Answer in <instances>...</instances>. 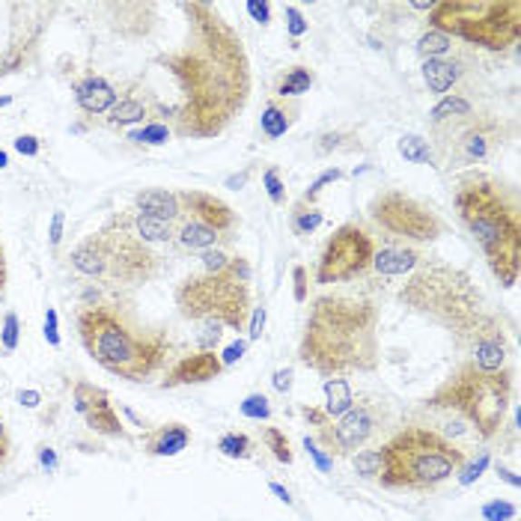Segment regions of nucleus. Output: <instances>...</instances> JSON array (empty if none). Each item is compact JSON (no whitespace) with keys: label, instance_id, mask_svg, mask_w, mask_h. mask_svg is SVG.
<instances>
[{"label":"nucleus","instance_id":"f257e3e1","mask_svg":"<svg viewBox=\"0 0 521 521\" xmlns=\"http://www.w3.org/2000/svg\"><path fill=\"white\" fill-rule=\"evenodd\" d=\"M188 15V39L182 48L158 57L173 74L179 99L173 111V134L218 137L244 111L251 95V60L239 30L211 4L179 6Z\"/></svg>","mask_w":521,"mask_h":521},{"label":"nucleus","instance_id":"f03ea898","mask_svg":"<svg viewBox=\"0 0 521 521\" xmlns=\"http://www.w3.org/2000/svg\"><path fill=\"white\" fill-rule=\"evenodd\" d=\"M298 358L319 376H346L378 367V310L346 295L316 298Z\"/></svg>","mask_w":521,"mask_h":521},{"label":"nucleus","instance_id":"7ed1b4c3","mask_svg":"<svg viewBox=\"0 0 521 521\" xmlns=\"http://www.w3.org/2000/svg\"><path fill=\"white\" fill-rule=\"evenodd\" d=\"M456 215L504 290H513L521 271V211L518 197L492 173H467L456 188Z\"/></svg>","mask_w":521,"mask_h":521},{"label":"nucleus","instance_id":"20e7f679","mask_svg":"<svg viewBox=\"0 0 521 521\" xmlns=\"http://www.w3.org/2000/svg\"><path fill=\"white\" fill-rule=\"evenodd\" d=\"M78 337L99 367L125 381L155 376L170 352V339L132 322L120 307L87 304L78 313Z\"/></svg>","mask_w":521,"mask_h":521},{"label":"nucleus","instance_id":"39448f33","mask_svg":"<svg viewBox=\"0 0 521 521\" xmlns=\"http://www.w3.org/2000/svg\"><path fill=\"white\" fill-rule=\"evenodd\" d=\"M399 298L411 310L429 316L432 322L444 325L459 339H471V343H477L488 331H495V328H501L483 310V298L474 290L471 278L441 262L423 265L408 280L406 290L399 292Z\"/></svg>","mask_w":521,"mask_h":521},{"label":"nucleus","instance_id":"423d86ee","mask_svg":"<svg viewBox=\"0 0 521 521\" xmlns=\"http://www.w3.org/2000/svg\"><path fill=\"white\" fill-rule=\"evenodd\" d=\"M72 269L90 280L137 286L158 274V257L132 227V209L116 211L69 253Z\"/></svg>","mask_w":521,"mask_h":521},{"label":"nucleus","instance_id":"0eeeda50","mask_svg":"<svg viewBox=\"0 0 521 521\" xmlns=\"http://www.w3.org/2000/svg\"><path fill=\"white\" fill-rule=\"evenodd\" d=\"M465 453L441 432L408 427L397 432L381 447V474L385 488H408V492H432L459 474Z\"/></svg>","mask_w":521,"mask_h":521},{"label":"nucleus","instance_id":"6e6552de","mask_svg":"<svg viewBox=\"0 0 521 521\" xmlns=\"http://www.w3.org/2000/svg\"><path fill=\"white\" fill-rule=\"evenodd\" d=\"M427 402L432 408L456 411L471 423L480 438L492 441L501 435L509 406H513V372H488L471 360L450 372Z\"/></svg>","mask_w":521,"mask_h":521},{"label":"nucleus","instance_id":"1a4fd4ad","mask_svg":"<svg viewBox=\"0 0 521 521\" xmlns=\"http://www.w3.org/2000/svg\"><path fill=\"white\" fill-rule=\"evenodd\" d=\"M429 27L453 42L506 51L521 39V0H438L429 13Z\"/></svg>","mask_w":521,"mask_h":521},{"label":"nucleus","instance_id":"9d476101","mask_svg":"<svg viewBox=\"0 0 521 521\" xmlns=\"http://www.w3.org/2000/svg\"><path fill=\"white\" fill-rule=\"evenodd\" d=\"M176 307L188 322H218L232 331L248 328L251 319V280L239 274H194L179 283Z\"/></svg>","mask_w":521,"mask_h":521},{"label":"nucleus","instance_id":"9b49d317","mask_svg":"<svg viewBox=\"0 0 521 521\" xmlns=\"http://www.w3.org/2000/svg\"><path fill=\"white\" fill-rule=\"evenodd\" d=\"M429 132L432 137H427V141L432 146V164L438 170L486 164L492 162L509 141V125L501 116L477 113V111L447 125H435Z\"/></svg>","mask_w":521,"mask_h":521},{"label":"nucleus","instance_id":"f8f14e48","mask_svg":"<svg viewBox=\"0 0 521 521\" xmlns=\"http://www.w3.org/2000/svg\"><path fill=\"white\" fill-rule=\"evenodd\" d=\"M369 218L390 239L402 241H435L441 236V218L423 200L406 194L402 188L378 191L369 203Z\"/></svg>","mask_w":521,"mask_h":521},{"label":"nucleus","instance_id":"ddd939ff","mask_svg":"<svg viewBox=\"0 0 521 521\" xmlns=\"http://www.w3.org/2000/svg\"><path fill=\"white\" fill-rule=\"evenodd\" d=\"M372 257H376V239L367 227L349 221L343 227L334 230V236L325 241V251L316 265V283L331 286L360 278L372 269Z\"/></svg>","mask_w":521,"mask_h":521},{"label":"nucleus","instance_id":"4468645a","mask_svg":"<svg viewBox=\"0 0 521 521\" xmlns=\"http://www.w3.org/2000/svg\"><path fill=\"white\" fill-rule=\"evenodd\" d=\"M376 411L369 406H355L352 411H346L343 418H337L325 427L316 429V444H322V450L331 456H352L358 447H364L369 441V435L376 432Z\"/></svg>","mask_w":521,"mask_h":521},{"label":"nucleus","instance_id":"2eb2a0df","mask_svg":"<svg viewBox=\"0 0 521 521\" xmlns=\"http://www.w3.org/2000/svg\"><path fill=\"white\" fill-rule=\"evenodd\" d=\"M72 406L93 432L104 435V438H125V427L104 388L93 385V381H74Z\"/></svg>","mask_w":521,"mask_h":521},{"label":"nucleus","instance_id":"dca6fc26","mask_svg":"<svg viewBox=\"0 0 521 521\" xmlns=\"http://www.w3.org/2000/svg\"><path fill=\"white\" fill-rule=\"evenodd\" d=\"M179 200H182V211L191 218L209 223L211 230L221 232L223 241L232 239V232L239 227V218L232 206L223 203L221 197L206 194V191H179Z\"/></svg>","mask_w":521,"mask_h":521},{"label":"nucleus","instance_id":"f3484780","mask_svg":"<svg viewBox=\"0 0 521 521\" xmlns=\"http://www.w3.org/2000/svg\"><path fill=\"white\" fill-rule=\"evenodd\" d=\"M221 372H223L221 355L200 349V352L185 355L182 360H176V364L167 369L162 388L170 390V388H185V385H206V381L221 378Z\"/></svg>","mask_w":521,"mask_h":521},{"label":"nucleus","instance_id":"a211bd4d","mask_svg":"<svg viewBox=\"0 0 521 521\" xmlns=\"http://www.w3.org/2000/svg\"><path fill=\"white\" fill-rule=\"evenodd\" d=\"M72 93H74V102H78V108L87 116L108 113L116 104V99H120V90H116L108 78H102V74H87V78L74 81Z\"/></svg>","mask_w":521,"mask_h":521},{"label":"nucleus","instance_id":"6ab92c4d","mask_svg":"<svg viewBox=\"0 0 521 521\" xmlns=\"http://www.w3.org/2000/svg\"><path fill=\"white\" fill-rule=\"evenodd\" d=\"M176 248L182 253H203L209 248H221L223 244V236L215 232L209 227V223L191 218L182 211V218L176 221Z\"/></svg>","mask_w":521,"mask_h":521},{"label":"nucleus","instance_id":"aec40b11","mask_svg":"<svg viewBox=\"0 0 521 521\" xmlns=\"http://www.w3.org/2000/svg\"><path fill=\"white\" fill-rule=\"evenodd\" d=\"M420 74H423V84L432 95H447L459 78L465 74V63L459 57H438V60H420Z\"/></svg>","mask_w":521,"mask_h":521},{"label":"nucleus","instance_id":"412c9836","mask_svg":"<svg viewBox=\"0 0 521 521\" xmlns=\"http://www.w3.org/2000/svg\"><path fill=\"white\" fill-rule=\"evenodd\" d=\"M423 265V257L408 244H385V248H376V257H372V269L385 278H399V274H411Z\"/></svg>","mask_w":521,"mask_h":521},{"label":"nucleus","instance_id":"4be33fe9","mask_svg":"<svg viewBox=\"0 0 521 521\" xmlns=\"http://www.w3.org/2000/svg\"><path fill=\"white\" fill-rule=\"evenodd\" d=\"M134 211L149 218H162V221H179L182 218V200H179L176 191L167 188H143L137 191L134 197Z\"/></svg>","mask_w":521,"mask_h":521},{"label":"nucleus","instance_id":"5701e85b","mask_svg":"<svg viewBox=\"0 0 521 521\" xmlns=\"http://www.w3.org/2000/svg\"><path fill=\"white\" fill-rule=\"evenodd\" d=\"M298 120V104L290 99H269L260 116V132L265 141H280Z\"/></svg>","mask_w":521,"mask_h":521},{"label":"nucleus","instance_id":"b1692460","mask_svg":"<svg viewBox=\"0 0 521 521\" xmlns=\"http://www.w3.org/2000/svg\"><path fill=\"white\" fill-rule=\"evenodd\" d=\"M152 116V104L146 102V95L125 93L116 99V104L108 111V125L111 129H129V125H146Z\"/></svg>","mask_w":521,"mask_h":521},{"label":"nucleus","instance_id":"393cba45","mask_svg":"<svg viewBox=\"0 0 521 521\" xmlns=\"http://www.w3.org/2000/svg\"><path fill=\"white\" fill-rule=\"evenodd\" d=\"M191 444V429L185 423H164L146 435L149 456H179Z\"/></svg>","mask_w":521,"mask_h":521},{"label":"nucleus","instance_id":"a878e982","mask_svg":"<svg viewBox=\"0 0 521 521\" xmlns=\"http://www.w3.org/2000/svg\"><path fill=\"white\" fill-rule=\"evenodd\" d=\"M474 364L480 369L488 372H497V369H506V337H504V328H495L488 331L486 337H480L474 343Z\"/></svg>","mask_w":521,"mask_h":521},{"label":"nucleus","instance_id":"bb28decb","mask_svg":"<svg viewBox=\"0 0 521 521\" xmlns=\"http://www.w3.org/2000/svg\"><path fill=\"white\" fill-rule=\"evenodd\" d=\"M322 393H325V406H322V414L328 418V423L343 418L346 411L355 408V393H352V385L343 378V376H334L328 378L322 385Z\"/></svg>","mask_w":521,"mask_h":521},{"label":"nucleus","instance_id":"cd10ccee","mask_svg":"<svg viewBox=\"0 0 521 521\" xmlns=\"http://www.w3.org/2000/svg\"><path fill=\"white\" fill-rule=\"evenodd\" d=\"M132 227L146 244H173L176 241V223L162 221V218H149L141 211L132 209Z\"/></svg>","mask_w":521,"mask_h":521},{"label":"nucleus","instance_id":"c85d7f7f","mask_svg":"<svg viewBox=\"0 0 521 521\" xmlns=\"http://www.w3.org/2000/svg\"><path fill=\"white\" fill-rule=\"evenodd\" d=\"M471 113H474L471 99H465V95H459V93H447V95H441V99L432 104L429 129H435V125H447V123H453V120H462V116H471Z\"/></svg>","mask_w":521,"mask_h":521},{"label":"nucleus","instance_id":"c756f323","mask_svg":"<svg viewBox=\"0 0 521 521\" xmlns=\"http://www.w3.org/2000/svg\"><path fill=\"white\" fill-rule=\"evenodd\" d=\"M313 81H316V74L310 66H292V69H286L280 78H278V87H274V99H298V95H304V93H310L313 87Z\"/></svg>","mask_w":521,"mask_h":521},{"label":"nucleus","instance_id":"7c9ffc66","mask_svg":"<svg viewBox=\"0 0 521 521\" xmlns=\"http://www.w3.org/2000/svg\"><path fill=\"white\" fill-rule=\"evenodd\" d=\"M322 221H325L322 209H319L316 203H304V200H298L292 215H290L295 236H313V232L322 227Z\"/></svg>","mask_w":521,"mask_h":521},{"label":"nucleus","instance_id":"2f4dec72","mask_svg":"<svg viewBox=\"0 0 521 521\" xmlns=\"http://www.w3.org/2000/svg\"><path fill=\"white\" fill-rule=\"evenodd\" d=\"M453 51V39L441 34V30H423L420 39H418V57L420 60H438V57H450Z\"/></svg>","mask_w":521,"mask_h":521},{"label":"nucleus","instance_id":"473e14b6","mask_svg":"<svg viewBox=\"0 0 521 521\" xmlns=\"http://www.w3.org/2000/svg\"><path fill=\"white\" fill-rule=\"evenodd\" d=\"M397 152L406 158L408 164H432V146L423 134H402L397 141Z\"/></svg>","mask_w":521,"mask_h":521},{"label":"nucleus","instance_id":"72a5a7b5","mask_svg":"<svg viewBox=\"0 0 521 521\" xmlns=\"http://www.w3.org/2000/svg\"><path fill=\"white\" fill-rule=\"evenodd\" d=\"M170 137H173V129L162 120H149L143 129L129 132V141L137 146H164V143H170Z\"/></svg>","mask_w":521,"mask_h":521},{"label":"nucleus","instance_id":"f704fd0d","mask_svg":"<svg viewBox=\"0 0 521 521\" xmlns=\"http://www.w3.org/2000/svg\"><path fill=\"white\" fill-rule=\"evenodd\" d=\"M218 450H221L223 456H227V459H251L253 444H251L248 435H241V432H227V435H221Z\"/></svg>","mask_w":521,"mask_h":521},{"label":"nucleus","instance_id":"c9c22d12","mask_svg":"<svg viewBox=\"0 0 521 521\" xmlns=\"http://www.w3.org/2000/svg\"><path fill=\"white\" fill-rule=\"evenodd\" d=\"M262 441L265 447L274 453V459L283 462V465H292V447H290V438H286V432L278 429V427H269L262 432Z\"/></svg>","mask_w":521,"mask_h":521},{"label":"nucleus","instance_id":"e433bc0d","mask_svg":"<svg viewBox=\"0 0 521 521\" xmlns=\"http://www.w3.org/2000/svg\"><path fill=\"white\" fill-rule=\"evenodd\" d=\"M343 176H346V173H343V170H339V167H328V170H322V173H319V176L313 179V182L307 185V191L301 194V200H304V203H316V200H319V194H322L325 188L337 185V182H339V179H343Z\"/></svg>","mask_w":521,"mask_h":521},{"label":"nucleus","instance_id":"4c0bfd02","mask_svg":"<svg viewBox=\"0 0 521 521\" xmlns=\"http://www.w3.org/2000/svg\"><path fill=\"white\" fill-rule=\"evenodd\" d=\"M352 465H355V471L364 477V480H378L381 450H358V453H352Z\"/></svg>","mask_w":521,"mask_h":521},{"label":"nucleus","instance_id":"58836bf2","mask_svg":"<svg viewBox=\"0 0 521 521\" xmlns=\"http://www.w3.org/2000/svg\"><path fill=\"white\" fill-rule=\"evenodd\" d=\"M239 411H241V418H248V420L271 418V406H269V397H265V393H248V397L239 402Z\"/></svg>","mask_w":521,"mask_h":521},{"label":"nucleus","instance_id":"ea45409f","mask_svg":"<svg viewBox=\"0 0 521 521\" xmlns=\"http://www.w3.org/2000/svg\"><path fill=\"white\" fill-rule=\"evenodd\" d=\"M262 188L274 206H286V185H283V176L278 167H269L262 173Z\"/></svg>","mask_w":521,"mask_h":521},{"label":"nucleus","instance_id":"a19ab883","mask_svg":"<svg viewBox=\"0 0 521 521\" xmlns=\"http://www.w3.org/2000/svg\"><path fill=\"white\" fill-rule=\"evenodd\" d=\"M200 262H203V274H227L232 257H227L221 248H209L200 253Z\"/></svg>","mask_w":521,"mask_h":521},{"label":"nucleus","instance_id":"79ce46f5","mask_svg":"<svg viewBox=\"0 0 521 521\" xmlns=\"http://www.w3.org/2000/svg\"><path fill=\"white\" fill-rule=\"evenodd\" d=\"M18 339H21V322H18V316L9 310L4 316V325H0V346H4L6 352H15Z\"/></svg>","mask_w":521,"mask_h":521},{"label":"nucleus","instance_id":"37998d69","mask_svg":"<svg viewBox=\"0 0 521 521\" xmlns=\"http://www.w3.org/2000/svg\"><path fill=\"white\" fill-rule=\"evenodd\" d=\"M283 18H286V34L292 36V42L301 39L307 30H310V21L304 18V13H301V9H298L295 4H290V6L283 9Z\"/></svg>","mask_w":521,"mask_h":521},{"label":"nucleus","instance_id":"c03bdc74","mask_svg":"<svg viewBox=\"0 0 521 521\" xmlns=\"http://www.w3.org/2000/svg\"><path fill=\"white\" fill-rule=\"evenodd\" d=\"M223 339V325L218 322H200V334H197V343L203 352H215Z\"/></svg>","mask_w":521,"mask_h":521},{"label":"nucleus","instance_id":"a18cd8bd","mask_svg":"<svg viewBox=\"0 0 521 521\" xmlns=\"http://www.w3.org/2000/svg\"><path fill=\"white\" fill-rule=\"evenodd\" d=\"M516 504H509V501H488V504H483V509H480V516L486 518V521H513L516 518Z\"/></svg>","mask_w":521,"mask_h":521},{"label":"nucleus","instance_id":"49530a36","mask_svg":"<svg viewBox=\"0 0 521 521\" xmlns=\"http://www.w3.org/2000/svg\"><path fill=\"white\" fill-rule=\"evenodd\" d=\"M265 322H269V307L257 304L251 310V319H248V339H251V343H257V339L265 334Z\"/></svg>","mask_w":521,"mask_h":521},{"label":"nucleus","instance_id":"de8ad7c7","mask_svg":"<svg viewBox=\"0 0 521 521\" xmlns=\"http://www.w3.org/2000/svg\"><path fill=\"white\" fill-rule=\"evenodd\" d=\"M488 462H492V459H488V453H480V459H477V462L462 465V467H459V474H456V477H459V486H471L474 480H480L483 471L488 467Z\"/></svg>","mask_w":521,"mask_h":521},{"label":"nucleus","instance_id":"09e8293b","mask_svg":"<svg viewBox=\"0 0 521 521\" xmlns=\"http://www.w3.org/2000/svg\"><path fill=\"white\" fill-rule=\"evenodd\" d=\"M292 295H295V301L298 304H304L307 298H310V278H307V269L304 265H295L292 269Z\"/></svg>","mask_w":521,"mask_h":521},{"label":"nucleus","instance_id":"8fccbe9b","mask_svg":"<svg viewBox=\"0 0 521 521\" xmlns=\"http://www.w3.org/2000/svg\"><path fill=\"white\" fill-rule=\"evenodd\" d=\"M42 337H45L48 346H60V319H57V310L54 307H48L45 310V325H42Z\"/></svg>","mask_w":521,"mask_h":521},{"label":"nucleus","instance_id":"3c124183","mask_svg":"<svg viewBox=\"0 0 521 521\" xmlns=\"http://www.w3.org/2000/svg\"><path fill=\"white\" fill-rule=\"evenodd\" d=\"M13 149L18 155H25V158H36L42 152V141L36 134H18L15 141H13Z\"/></svg>","mask_w":521,"mask_h":521},{"label":"nucleus","instance_id":"603ef678","mask_svg":"<svg viewBox=\"0 0 521 521\" xmlns=\"http://www.w3.org/2000/svg\"><path fill=\"white\" fill-rule=\"evenodd\" d=\"M63 230H66V211L54 209V215H51V227H48V244L54 251L60 248V241H63Z\"/></svg>","mask_w":521,"mask_h":521},{"label":"nucleus","instance_id":"864d4df0","mask_svg":"<svg viewBox=\"0 0 521 521\" xmlns=\"http://www.w3.org/2000/svg\"><path fill=\"white\" fill-rule=\"evenodd\" d=\"M244 352H248V339H232V343L221 352V364H223V369L232 367V364H239V360L244 358Z\"/></svg>","mask_w":521,"mask_h":521},{"label":"nucleus","instance_id":"5fc2aeb1","mask_svg":"<svg viewBox=\"0 0 521 521\" xmlns=\"http://www.w3.org/2000/svg\"><path fill=\"white\" fill-rule=\"evenodd\" d=\"M304 450L307 453H310L313 456V462H316V467H319V471H322V474H328V471H331V456H328L325 450H322V447H319L313 438H304Z\"/></svg>","mask_w":521,"mask_h":521},{"label":"nucleus","instance_id":"6e6d98bb","mask_svg":"<svg viewBox=\"0 0 521 521\" xmlns=\"http://www.w3.org/2000/svg\"><path fill=\"white\" fill-rule=\"evenodd\" d=\"M271 4H260V0H251V4H248V15L253 18V21H257V25H269V21H271Z\"/></svg>","mask_w":521,"mask_h":521},{"label":"nucleus","instance_id":"4d7b16f0","mask_svg":"<svg viewBox=\"0 0 521 521\" xmlns=\"http://www.w3.org/2000/svg\"><path fill=\"white\" fill-rule=\"evenodd\" d=\"M292 369H278L274 372V390L278 393H290L292 390Z\"/></svg>","mask_w":521,"mask_h":521},{"label":"nucleus","instance_id":"13d9d810","mask_svg":"<svg viewBox=\"0 0 521 521\" xmlns=\"http://www.w3.org/2000/svg\"><path fill=\"white\" fill-rule=\"evenodd\" d=\"M39 465L45 467V471H57V453L51 450V447H39Z\"/></svg>","mask_w":521,"mask_h":521},{"label":"nucleus","instance_id":"bf43d9fd","mask_svg":"<svg viewBox=\"0 0 521 521\" xmlns=\"http://www.w3.org/2000/svg\"><path fill=\"white\" fill-rule=\"evenodd\" d=\"M18 402H21L25 408H39L42 393H39V390H18Z\"/></svg>","mask_w":521,"mask_h":521},{"label":"nucleus","instance_id":"052dcab7","mask_svg":"<svg viewBox=\"0 0 521 521\" xmlns=\"http://www.w3.org/2000/svg\"><path fill=\"white\" fill-rule=\"evenodd\" d=\"M9 459V432H6V423L0 418V462Z\"/></svg>","mask_w":521,"mask_h":521},{"label":"nucleus","instance_id":"680f3d73","mask_svg":"<svg viewBox=\"0 0 521 521\" xmlns=\"http://www.w3.org/2000/svg\"><path fill=\"white\" fill-rule=\"evenodd\" d=\"M248 176H251V167L241 170V173H236V176H230V179H227V188H232V191L244 188V185H248Z\"/></svg>","mask_w":521,"mask_h":521},{"label":"nucleus","instance_id":"e2e57ef3","mask_svg":"<svg viewBox=\"0 0 521 521\" xmlns=\"http://www.w3.org/2000/svg\"><path fill=\"white\" fill-rule=\"evenodd\" d=\"M269 488H271V492H274V495H278V501H283L286 506H292V495H290V492H286V488H283L280 483H269Z\"/></svg>","mask_w":521,"mask_h":521},{"label":"nucleus","instance_id":"0e129e2a","mask_svg":"<svg viewBox=\"0 0 521 521\" xmlns=\"http://www.w3.org/2000/svg\"><path fill=\"white\" fill-rule=\"evenodd\" d=\"M6 290V253H4V244H0V295Z\"/></svg>","mask_w":521,"mask_h":521},{"label":"nucleus","instance_id":"69168bd1","mask_svg":"<svg viewBox=\"0 0 521 521\" xmlns=\"http://www.w3.org/2000/svg\"><path fill=\"white\" fill-rule=\"evenodd\" d=\"M495 471H497V477H504V480H506L509 486H518V477H516L513 471H509V467H504V465H497V467H495Z\"/></svg>","mask_w":521,"mask_h":521},{"label":"nucleus","instance_id":"338daca9","mask_svg":"<svg viewBox=\"0 0 521 521\" xmlns=\"http://www.w3.org/2000/svg\"><path fill=\"white\" fill-rule=\"evenodd\" d=\"M9 167V155L4 152V149H0V170H6Z\"/></svg>","mask_w":521,"mask_h":521},{"label":"nucleus","instance_id":"774afa93","mask_svg":"<svg viewBox=\"0 0 521 521\" xmlns=\"http://www.w3.org/2000/svg\"><path fill=\"white\" fill-rule=\"evenodd\" d=\"M13 104V95H0V108H9Z\"/></svg>","mask_w":521,"mask_h":521}]
</instances>
